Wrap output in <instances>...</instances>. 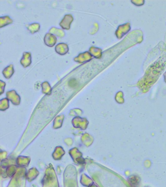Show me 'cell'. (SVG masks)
<instances>
[{
	"label": "cell",
	"instance_id": "1",
	"mask_svg": "<svg viewBox=\"0 0 166 187\" xmlns=\"http://www.w3.org/2000/svg\"><path fill=\"white\" fill-rule=\"evenodd\" d=\"M166 67V55L160 57L152 64L146 71L145 76L140 82L148 83H154L162 73Z\"/></svg>",
	"mask_w": 166,
	"mask_h": 187
},
{
	"label": "cell",
	"instance_id": "2",
	"mask_svg": "<svg viewBox=\"0 0 166 187\" xmlns=\"http://www.w3.org/2000/svg\"><path fill=\"white\" fill-rule=\"evenodd\" d=\"M73 20H74V18L72 15H65L64 18L59 23V25L63 29H70L71 25Z\"/></svg>",
	"mask_w": 166,
	"mask_h": 187
},
{
	"label": "cell",
	"instance_id": "3",
	"mask_svg": "<svg viewBox=\"0 0 166 187\" xmlns=\"http://www.w3.org/2000/svg\"><path fill=\"white\" fill-rule=\"evenodd\" d=\"M92 55L89 52H85L82 53L80 54L78 56L74 58L75 62H77L80 63H86L91 60Z\"/></svg>",
	"mask_w": 166,
	"mask_h": 187
},
{
	"label": "cell",
	"instance_id": "4",
	"mask_svg": "<svg viewBox=\"0 0 166 187\" xmlns=\"http://www.w3.org/2000/svg\"><path fill=\"white\" fill-rule=\"evenodd\" d=\"M57 38L56 36L52 34L48 33L45 34L44 38V42L47 46L53 47L55 45L57 42Z\"/></svg>",
	"mask_w": 166,
	"mask_h": 187
},
{
	"label": "cell",
	"instance_id": "5",
	"mask_svg": "<svg viewBox=\"0 0 166 187\" xmlns=\"http://www.w3.org/2000/svg\"><path fill=\"white\" fill-rule=\"evenodd\" d=\"M31 54L30 52H24L23 57L21 60L20 63L21 65L25 68L28 67L32 63Z\"/></svg>",
	"mask_w": 166,
	"mask_h": 187
},
{
	"label": "cell",
	"instance_id": "6",
	"mask_svg": "<svg viewBox=\"0 0 166 187\" xmlns=\"http://www.w3.org/2000/svg\"><path fill=\"white\" fill-rule=\"evenodd\" d=\"M55 51L57 53L61 55H64L69 51V48L67 44L64 43H60L57 44L55 48Z\"/></svg>",
	"mask_w": 166,
	"mask_h": 187
},
{
	"label": "cell",
	"instance_id": "7",
	"mask_svg": "<svg viewBox=\"0 0 166 187\" xmlns=\"http://www.w3.org/2000/svg\"><path fill=\"white\" fill-rule=\"evenodd\" d=\"M89 51L92 56L95 57L96 58L100 59L102 57V50L99 48L92 46L91 48L89 49Z\"/></svg>",
	"mask_w": 166,
	"mask_h": 187
},
{
	"label": "cell",
	"instance_id": "8",
	"mask_svg": "<svg viewBox=\"0 0 166 187\" xmlns=\"http://www.w3.org/2000/svg\"><path fill=\"white\" fill-rule=\"evenodd\" d=\"M14 73V70L12 64H10L9 67L5 68L2 71L3 75L7 79H9L11 77L13 76Z\"/></svg>",
	"mask_w": 166,
	"mask_h": 187
},
{
	"label": "cell",
	"instance_id": "9",
	"mask_svg": "<svg viewBox=\"0 0 166 187\" xmlns=\"http://www.w3.org/2000/svg\"><path fill=\"white\" fill-rule=\"evenodd\" d=\"M13 23V21L8 16H6L4 17L0 18V27L2 28L4 26L9 25Z\"/></svg>",
	"mask_w": 166,
	"mask_h": 187
},
{
	"label": "cell",
	"instance_id": "10",
	"mask_svg": "<svg viewBox=\"0 0 166 187\" xmlns=\"http://www.w3.org/2000/svg\"><path fill=\"white\" fill-rule=\"evenodd\" d=\"M26 27L31 33L34 34L39 31L40 25L38 23H33L26 25Z\"/></svg>",
	"mask_w": 166,
	"mask_h": 187
},
{
	"label": "cell",
	"instance_id": "11",
	"mask_svg": "<svg viewBox=\"0 0 166 187\" xmlns=\"http://www.w3.org/2000/svg\"><path fill=\"white\" fill-rule=\"evenodd\" d=\"M49 32H50V33L54 35H55L57 36L58 37H60V38L63 37L65 35V33L62 30L57 29L56 27H52L49 30Z\"/></svg>",
	"mask_w": 166,
	"mask_h": 187
},
{
	"label": "cell",
	"instance_id": "12",
	"mask_svg": "<svg viewBox=\"0 0 166 187\" xmlns=\"http://www.w3.org/2000/svg\"><path fill=\"white\" fill-rule=\"evenodd\" d=\"M42 88H43V92H44L46 89H48V90H51V88L50 87V84H49L47 82H44L42 84Z\"/></svg>",
	"mask_w": 166,
	"mask_h": 187
},
{
	"label": "cell",
	"instance_id": "13",
	"mask_svg": "<svg viewBox=\"0 0 166 187\" xmlns=\"http://www.w3.org/2000/svg\"><path fill=\"white\" fill-rule=\"evenodd\" d=\"M77 81H76V79H71L69 81V85L71 86H75L77 84Z\"/></svg>",
	"mask_w": 166,
	"mask_h": 187
}]
</instances>
